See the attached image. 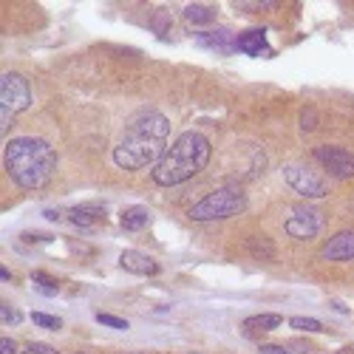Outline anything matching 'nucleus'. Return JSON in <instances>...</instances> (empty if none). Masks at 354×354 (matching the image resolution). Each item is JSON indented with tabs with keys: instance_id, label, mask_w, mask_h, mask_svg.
I'll return each mask as SVG.
<instances>
[{
	"instance_id": "1",
	"label": "nucleus",
	"mask_w": 354,
	"mask_h": 354,
	"mask_svg": "<svg viewBox=\"0 0 354 354\" xmlns=\"http://www.w3.org/2000/svg\"><path fill=\"white\" fill-rule=\"evenodd\" d=\"M167 136H170V120L159 111H145L125 125L120 142L113 147V165L122 170H145L156 167L162 156L167 153Z\"/></svg>"
},
{
	"instance_id": "2",
	"label": "nucleus",
	"mask_w": 354,
	"mask_h": 354,
	"mask_svg": "<svg viewBox=\"0 0 354 354\" xmlns=\"http://www.w3.org/2000/svg\"><path fill=\"white\" fill-rule=\"evenodd\" d=\"M3 165L12 182L23 190H40L57 170V151L40 136H17L6 142Z\"/></svg>"
},
{
	"instance_id": "3",
	"label": "nucleus",
	"mask_w": 354,
	"mask_h": 354,
	"mask_svg": "<svg viewBox=\"0 0 354 354\" xmlns=\"http://www.w3.org/2000/svg\"><path fill=\"white\" fill-rule=\"evenodd\" d=\"M210 139L201 136L196 131H187L176 139L167 153L162 156V162L151 170L153 182L162 185V187H176V185H185L187 179L198 176L210 162Z\"/></svg>"
},
{
	"instance_id": "4",
	"label": "nucleus",
	"mask_w": 354,
	"mask_h": 354,
	"mask_svg": "<svg viewBox=\"0 0 354 354\" xmlns=\"http://www.w3.org/2000/svg\"><path fill=\"white\" fill-rule=\"evenodd\" d=\"M250 207V201L244 193L232 190V187H218L210 196H204L201 201H196L187 210L190 221H224L232 216H241Z\"/></svg>"
},
{
	"instance_id": "5",
	"label": "nucleus",
	"mask_w": 354,
	"mask_h": 354,
	"mask_svg": "<svg viewBox=\"0 0 354 354\" xmlns=\"http://www.w3.org/2000/svg\"><path fill=\"white\" fill-rule=\"evenodd\" d=\"M32 105V88H28V80L17 71H9L0 77V113H20Z\"/></svg>"
},
{
	"instance_id": "6",
	"label": "nucleus",
	"mask_w": 354,
	"mask_h": 354,
	"mask_svg": "<svg viewBox=\"0 0 354 354\" xmlns=\"http://www.w3.org/2000/svg\"><path fill=\"white\" fill-rule=\"evenodd\" d=\"M283 179L301 198H326L329 196V185L323 182L315 170H309L306 165H295V162L286 165L283 167Z\"/></svg>"
},
{
	"instance_id": "7",
	"label": "nucleus",
	"mask_w": 354,
	"mask_h": 354,
	"mask_svg": "<svg viewBox=\"0 0 354 354\" xmlns=\"http://www.w3.org/2000/svg\"><path fill=\"white\" fill-rule=\"evenodd\" d=\"M315 162L335 179H354V153L340 145H317L312 151Z\"/></svg>"
},
{
	"instance_id": "8",
	"label": "nucleus",
	"mask_w": 354,
	"mask_h": 354,
	"mask_svg": "<svg viewBox=\"0 0 354 354\" xmlns=\"http://www.w3.org/2000/svg\"><path fill=\"white\" fill-rule=\"evenodd\" d=\"M283 230L295 241H312L323 230V216L315 207H298V210H292V216L286 218Z\"/></svg>"
},
{
	"instance_id": "9",
	"label": "nucleus",
	"mask_w": 354,
	"mask_h": 354,
	"mask_svg": "<svg viewBox=\"0 0 354 354\" xmlns=\"http://www.w3.org/2000/svg\"><path fill=\"white\" fill-rule=\"evenodd\" d=\"M320 258L323 261H354V230H343L337 235H332V239L323 244L320 250Z\"/></svg>"
},
{
	"instance_id": "10",
	"label": "nucleus",
	"mask_w": 354,
	"mask_h": 354,
	"mask_svg": "<svg viewBox=\"0 0 354 354\" xmlns=\"http://www.w3.org/2000/svg\"><path fill=\"white\" fill-rule=\"evenodd\" d=\"M120 267L131 275H142V278H151V275H159V261H153L151 255H145L139 250H125L120 255Z\"/></svg>"
},
{
	"instance_id": "11",
	"label": "nucleus",
	"mask_w": 354,
	"mask_h": 354,
	"mask_svg": "<svg viewBox=\"0 0 354 354\" xmlns=\"http://www.w3.org/2000/svg\"><path fill=\"white\" fill-rule=\"evenodd\" d=\"M235 46H239V51L250 54V57H261V54H272V48L267 46V28H250V32L239 35V40H235Z\"/></svg>"
},
{
	"instance_id": "12",
	"label": "nucleus",
	"mask_w": 354,
	"mask_h": 354,
	"mask_svg": "<svg viewBox=\"0 0 354 354\" xmlns=\"http://www.w3.org/2000/svg\"><path fill=\"white\" fill-rule=\"evenodd\" d=\"M102 216H105V210L97 207V204H77V207L68 210V218L77 227H94L97 221H102Z\"/></svg>"
},
{
	"instance_id": "13",
	"label": "nucleus",
	"mask_w": 354,
	"mask_h": 354,
	"mask_svg": "<svg viewBox=\"0 0 354 354\" xmlns=\"http://www.w3.org/2000/svg\"><path fill=\"white\" fill-rule=\"evenodd\" d=\"M196 40L201 46H207V48H216V51H232V48H239L232 43V35L227 32V28H216V32H196Z\"/></svg>"
},
{
	"instance_id": "14",
	"label": "nucleus",
	"mask_w": 354,
	"mask_h": 354,
	"mask_svg": "<svg viewBox=\"0 0 354 354\" xmlns=\"http://www.w3.org/2000/svg\"><path fill=\"white\" fill-rule=\"evenodd\" d=\"M283 323V317L281 315H275V312H267V315H255V317H247L241 326H244V332L247 335H252V332H275L278 326Z\"/></svg>"
},
{
	"instance_id": "15",
	"label": "nucleus",
	"mask_w": 354,
	"mask_h": 354,
	"mask_svg": "<svg viewBox=\"0 0 354 354\" xmlns=\"http://www.w3.org/2000/svg\"><path fill=\"white\" fill-rule=\"evenodd\" d=\"M147 221H151V216H147L145 207H128V210L120 216V224H122L128 232H136V230L147 227Z\"/></svg>"
},
{
	"instance_id": "16",
	"label": "nucleus",
	"mask_w": 354,
	"mask_h": 354,
	"mask_svg": "<svg viewBox=\"0 0 354 354\" xmlns=\"http://www.w3.org/2000/svg\"><path fill=\"white\" fill-rule=\"evenodd\" d=\"M185 20H190L196 26L213 23L216 20V9L213 6H204V3H190V6H185Z\"/></svg>"
},
{
	"instance_id": "17",
	"label": "nucleus",
	"mask_w": 354,
	"mask_h": 354,
	"mask_svg": "<svg viewBox=\"0 0 354 354\" xmlns=\"http://www.w3.org/2000/svg\"><path fill=\"white\" fill-rule=\"evenodd\" d=\"M289 326L301 332H323V323L315 317H289Z\"/></svg>"
},
{
	"instance_id": "18",
	"label": "nucleus",
	"mask_w": 354,
	"mask_h": 354,
	"mask_svg": "<svg viewBox=\"0 0 354 354\" xmlns=\"http://www.w3.org/2000/svg\"><path fill=\"white\" fill-rule=\"evenodd\" d=\"M32 320L37 323V326H43V329H51V332L63 329V320H60V317H54V315H43V312H35V315H32Z\"/></svg>"
},
{
	"instance_id": "19",
	"label": "nucleus",
	"mask_w": 354,
	"mask_h": 354,
	"mask_svg": "<svg viewBox=\"0 0 354 354\" xmlns=\"http://www.w3.org/2000/svg\"><path fill=\"white\" fill-rule=\"evenodd\" d=\"M32 281L37 283V289H40L43 295H57V292H60V286H57V283H54L48 275H43V272H35Z\"/></svg>"
},
{
	"instance_id": "20",
	"label": "nucleus",
	"mask_w": 354,
	"mask_h": 354,
	"mask_svg": "<svg viewBox=\"0 0 354 354\" xmlns=\"http://www.w3.org/2000/svg\"><path fill=\"white\" fill-rule=\"evenodd\" d=\"M97 323H102V326H111V329H120V332H125V329H128V320H125V317L105 315V312H100V315H97Z\"/></svg>"
},
{
	"instance_id": "21",
	"label": "nucleus",
	"mask_w": 354,
	"mask_h": 354,
	"mask_svg": "<svg viewBox=\"0 0 354 354\" xmlns=\"http://www.w3.org/2000/svg\"><path fill=\"white\" fill-rule=\"evenodd\" d=\"M20 354H57V348H51L48 343H40V340H35V343H26Z\"/></svg>"
},
{
	"instance_id": "22",
	"label": "nucleus",
	"mask_w": 354,
	"mask_h": 354,
	"mask_svg": "<svg viewBox=\"0 0 354 354\" xmlns=\"http://www.w3.org/2000/svg\"><path fill=\"white\" fill-rule=\"evenodd\" d=\"M0 317H3L6 323H20V312H15L12 306L3 304V309H0Z\"/></svg>"
},
{
	"instance_id": "23",
	"label": "nucleus",
	"mask_w": 354,
	"mask_h": 354,
	"mask_svg": "<svg viewBox=\"0 0 354 354\" xmlns=\"http://www.w3.org/2000/svg\"><path fill=\"white\" fill-rule=\"evenodd\" d=\"M0 354H20L17 351V343L12 337H3V340H0Z\"/></svg>"
},
{
	"instance_id": "24",
	"label": "nucleus",
	"mask_w": 354,
	"mask_h": 354,
	"mask_svg": "<svg viewBox=\"0 0 354 354\" xmlns=\"http://www.w3.org/2000/svg\"><path fill=\"white\" fill-rule=\"evenodd\" d=\"M261 354H304V351H289L283 346H261Z\"/></svg>"
},
{
	"instance_id": "25",
	"label": "nucleus",
	"mask_w": 354,
	"mask_h": 354,
	"mask_svg": "<svg viewBox=\"0 0 354 354\" xmlns=\"http://www.w3.org/2000/svg\"><path fill=\"white\" fill-rule=\"evenodd\" d=\"M315 111H304V116H301V125H304V131H315Z\"/></svg>"
},
{
	"instance_id": "26",
	"label": "nucleus",
	"mask_w": 354,
	"mask_h": 354,
	"mask_svg": "<svg viewBox=\"0 0 354 354\" xmlns=\"http://www.w3.org/2000/svg\"><path fill=\"white\" fill-rule=\"evenodd\" d=\"M190 354H196V351H190Z\"/></svg>"
}]
</instances>
